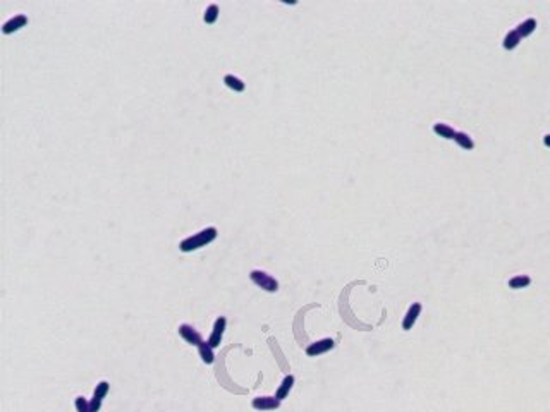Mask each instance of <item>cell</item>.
Segmentation results:
<instances>
[{"label": "cell", "instance_id": "obj_1", "mask_svg": "<svg viewBox=\"0 0 550 412\" xmlns=\"http://www.w3.org/2000/svg\"><path fill=\"white\" fill-rule=\"evenodd\" d=\"M217 236H219L217 228H215V227H206L200 232L193 234V236L186 237L184 241H181L179 249L183 251V253H193V251L201 249V247L208 246L210 242H214L215 239H217Z\"/></svg>", "mask_w": 550, "mask_h": 412}, {"label": "cell", "instance_id": "obj_2", "mask_svg": "<svg viewBox=\"0 0 550 412\" xmlns=\"http://www.w3.org/2000/svg\"><path fill=\"white\" fill-rule=\"evenodd\" d=\"M249 279L253 284H257L260 289L265 290V292H277V290H279V282L263 270H253L249 273Z\"/></svg>", "mask_w": 550, "mask_h": 412}, {"label": "cell", "instance_id": "obj_3", "mask_svg": "<svg viewBox=\"0 0 550 412\" xmlns=\"http://www.w3.org/2000/svg\"><path fill=\"white\" fill-rule=\"evenodd\" d=\"M109 390H110L109 381H100V383L97 385V388H95V392H93V398L90 400V409H92V412H98L102 409L103 398L107 397Z\"/></svg>", "mask_w": 550, "mask_h": 412}, {"label": "cell", "instance_id": "obj_4", "mask_svg": "<svg viewBox=\"0 0 550 412\" xmlns=\"http://www.w3.org/2000/svg\"><path fill=\"white\" fill-rule=\"evenodd\" d=\"M225 327H227V319H225V316H219V318L215 319V323H214V330H211V335H210L208 340H206L211 347H214V349H217V347L222 344Z\"/></svg>", "mask_w": 550, "mask_h": 412}, {"label": "cell", "instance_id": "obj_5", "mask_svg": "<svg viewBox=\"0 0 550 412\" xmlns=\"http://www.w3.org/2000/svg\"><path fill=\"white\" fill-rule=\"evenodd\" d=\"M333 345L335 344H333L332 338H322V340H317L306 347V354H308L310 357H317V355H322V354L328 352V350H332Z\"/></svg>", "mask_w": 550, "mask_h": 412}, {"label": "cell", "instance_id": "obj_6", "mask_svg": "<svg viewBox=\"0 0 550 412\" xmlns=\"http://www.w3.org/2000/svg\"><path fill=\"white\" fill-rule=\"evenodd\" d=\"M177 332H179V335L183 337L184 340L188 342V344H191V345H196L198 347L203 342L201 333L198 332V330H194L191 325H181V327L177 328Z\"/></svg>", "mask_w": 550, "mask_h": 412}, {"label": "cell", "instance_id": "obj_7", "mask_svg": "<svg viewBox=\"0 0 550 412\" xmlns=\"http://www.w3.org/2000/svg\"><path fill=\"white\" fill-rule=\"evenodd\" d=\"M251 405L257 410H275L280 407V400L277 397H257L253 398Z\"/></svg>", "mask_w": 550, "mask_h": 412}, {"label": "cell", "instance_id": "obj_8", "mask_svg": "<svg viewBox=\"0 0 550 412\" xmlns=\"http://www.w3.org/2000/svg\"><path fill=\"white\" fill-rule=\"evenodd\" d=\"M26 24H28V17H26L24 14H17V16L12 17V19H9L7 23L2 26V33L4 34H12V33L19 31L21 28H24Z\"/></svg>", "mask_w": 550, "mask_h": 412}, {"label": "cell", "instance_id": "obj_9", "mask_svg": "<svg viewBox=\"0 0 550 412\" xmlns=\"http://www.w3.org/2000/svg\"><path fill=\"white\" fill-rule=\"evenodd\" d=\"M419 314H421V304H419V302H414V304L408 309L404 319H402V330H406V332H408V330L413 328Z\"/></svg>", "mask_w": 550, "mask_h": 412}, {"label": "cell", "instance_id": "obj_10", "mask_svg": "<svg viewBox=\"0 0 550 412\" xmlns=\"http://www.w3.org/2000/svg\"><path fill=\"white\" fill-rule=\"evenodd\" d=\"M292 387H294V376H292V375H287V376H285V378L282 380V383H280V387L277 388L275 397L279 398L280 402H282L284 398L289 395V392H291V390H292Z\"/></svg>", "mask_w": 550, "mask_h": 412}, {"label": "cell", "instance_id": "obj_11", "mask_svg": "<svg viewBox=\"0 0 550 412\" xmlns=\"http://www.w3.org/2000/svg\"><path fill=\"white\" fill-rule=\"evenodd\" d=\"M198 352H200L201 361L205 364H211L215 361V354H214V347H211L208 342L203 340L200 345H198Z\"/></svg>", "mask_w": 550, "mask_h": 412}, {"label": "cell", "instance_id": "obj_12", "mask_svg": "<svg viewBox=\"0 0 550 412\" xmlns=\"http://www.w3.org/2000/svg\"><path fill=\"white\" fill-rule=\"evenodd\" d=\"M224 82L227 88H231L232 91H236V93H241V91L246 89V82L239 79L237 76H232V74H227L224 77Z\"/></svg>", "mask_w": 550, "mask_h": 412}, {"label": "cell", "instance_id": "obj_13", "mask_svg": "<svg viewBox=\"0 0 550 412\" xmlns=\"http://www.w3.org/2000/svg\"><path fill=\"white\" fill-rule=\"evenodd\" d=\"M434 131L439 134L440 138H444V140H454V138H456V131H454L449 124H435Z\"/></svg>", "mask_w": 550, "mask_h": 412}, {"label": "cell", "instance_id": "obj_14", "mask_svg": "<svg viewBox=\"0 0 550 412\" xmlns=\"http://www.w3.org/2000/svg\"><path fill=\"white\" fill-rule=\"evenodd\" d=\"M535 29H536V21L535 19H526L525 23H521V24L518 26L516 31H518L519 36L525 38V36H530V34L533 33Z\"/></svg>", "mask_w": 550, "mask_h": 412}, {"label": "cell", "instance_id": "obj_15", "mask_svg": "<svg viewBox=\"0 0 550 412\" xmlns=\"http://www.w3.org/2000/svg\"><path fill=\"white\" fill-rule=\"evenodd\" d=\"M219 14H220L219 6H217V4H211V6L206 7L205 14H203V21H205L206 24H214V23H217Z\"/></svg>", "mask_w": 550, "mask_h": 412}, {"label": "cell", "instance_id": "obj_16", "mask_svg": "<svg viewBox=\"0 0 550 412\" xmlns=\"http://www.w3.org/2000/svg\"><path fill=\"white\" fill-rule=\"evenodd\" d=\"M519 40H521V36L518 34L516 29H513V31L507 33V36L504 38V41H502V45H504L505 50H513L516 49V47L519 45Z\"/></svg>", "mask_w": 550, "mask_h": 412}, {"label": "cell", "instance_id": "obj_17", "mask_svg": "<svg viewBox=\"0 0 550 412\" xmlns=\"http://www.w3.org/2000/svg\"><path fill=\"white\" fill-rule=\"evenodd\" d=\"M530 284H531V279L528 275H518V277H513V279L509 280V287L511 289H525Z\"/></svg>", "mask_w": 550, "mask_h": 412}, {"label": "cell", "instance_id": "obj_18", "mask_svg": "<svg viewBox=\"0 0 550 412\" xmlns=\"http://www.w3.org/2000/svg\"><path fill=\"white\" fill-rule=\"evenodd\" d=\"M454 141H456L457 145L461 146V148H464V150H473L475 148L473 140H471V138L468 136L466 132H456V138H454Z\"/></svg>", "mask_w": 550, "mask_h": 412}, {"label": "cell", "instance_id": "obj_19", "mask_svg": "<svg viewBox=\"0 0 550 412\" xmlns=\"http://www.w3.org/2000/svg\"><path fill=\"white\" fill-rule=\"evenodd\" d=\"M74 405H76V410L77 412H92V409H90V400H86L83 395L76 397Z\"/></svg>", "mask_w": 550, "mask_h": 412}, {"label": "cell", "instance_id": "obj_20", "mask_svg": "<svg viewBox=\"0 0 550 412\" xmlns=\"http://www.w3.org/2000/svg\"><path fill=\"white\" fill-rule=\"evenodd\" d=\"M543 143H545V146H548V148H550V134H547V136L543 138Z\"/></svg>", "mask_w": 550, "mask_h": 412}]
</instances>
